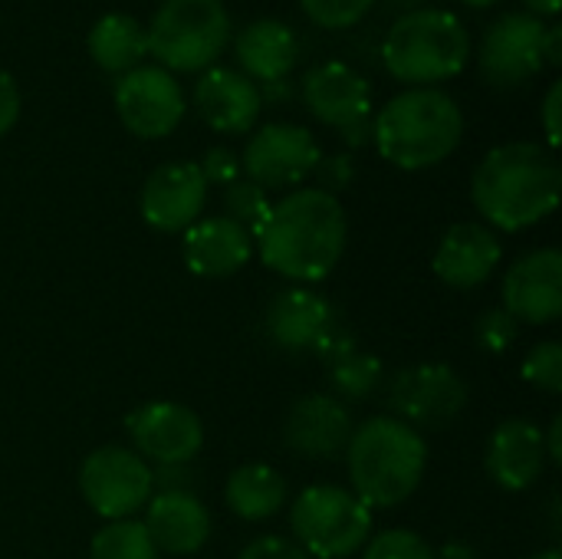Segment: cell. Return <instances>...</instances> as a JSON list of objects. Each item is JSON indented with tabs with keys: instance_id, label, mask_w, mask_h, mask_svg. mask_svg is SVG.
Returning <instances> with one entry per match:
<instances>
[{
	"instance_id": "obj_1",
	"label": "cell",
	"mask_w": 562,
	"mask_h": 559,
	"mask_svg": "<svg viewBox=\"0 0 562 559\" xmlns=\"http://www.w3.org/2000/svg\"><path fill=\"white\" fill-rule=\"evenodd\" d=\"M346 211L336 194L300 188L270 204L254 244L273 273L296 283H316L336 270L346 250Z\"/></svg>"
},
{
	"instance_id": "obj_2",
	"label": "cell",
	"mask_w": 562,
	"mask_h": 559,
	"mask_svg": "<svg viewBox=\"0 0 562 559\" xmlns=\"http://www.w3.org/2000/svg\"><path fill=\"white\" fill-rule=\"evenodd\" d=\"M562 168L553 148L537 142H507L484 155L471 178L474 208L491 227L527 231L557 211Z\"/></svg>"
},
{
	"instance_id": "obj_3",
	"label": "cell",
	"mask_w": 562,
	"mask_h": 559,
	"mask_svg": "<svg viewBox=\"0 0 562 559\" xmlns=\"http://www.w3.org/2000/svg\"><path fill=\"white\" fill-rule=\"evenodd\" d=\"M346 465L352 494L369 511H389L418 491L428 465V445L412 425L375 415L356 425L346 448Z\"/></svg>"
},
{
	"instance_id": "obj_4",
	"label": "cell",
	"mask_w": 562,
	"mask_h": 559,
	"mask_svg": "<svg viewBox=\"0 0 562 559\" xmlns=\"http://www.w3.org/2000/svg\"><path fill=\"white\" fill-rule=\"evenodd\" d=\"M461 135L464 115L441 89L398 92L372 119V142L379 155L402 171L441 165L461 145Z\"/></svg>"
},
{
	"instance_id": "obj_5",
	"label": "cell",
	"mask_w": 562,
	"mask_h": 559,
	"mask_svg": "<svg viewBox=\"0 0 562 559\" xmlns=\"http://www.w3.org/2000/svg\"><path fill=\"white\" fill-rule=\"evenodd\" d=\"M471 56L468 26L451 10H408L382 40V66L408 86L431 89L464 69Z\"/></svg>"
},
{
	"instance_id": "obj_6",
	"label": "cell",
	"mask_w": 562,
	"mask_h": 559,
	"mask_svg": "<svg viewBox=\"0 0 562 559\" xmlns=\"http://www.w3.org/2000/svg\"><path fill=\"white\" fill-rule=\"evenodd\" d=\"M231 43V16L221 0H161L155 10L145 46L168 72L211 69Z\"/></svg>"
},
{
	"instance_id": "obj_7",
	"label": "cell",
	"mask_w": 562,
	"mask_h": 559,
	"mask_svg": "<svg viewBox=\"0 0 562 559\" xmlns=\"http://www.w3.org/2000/svg\"><path fill=\"white\" fill-rule=\"evenodd\" d=\"M296 544L319 559H346L372 537V511L346 488H306L290 514Z\"/></svg>"
},
{
	"instance_id": "obj_8",
	"label": "cell",
	"mask_w": 562,
	"mask_h": 559,
	"mask_svg": "<svg viewBox=\"0 0 562 559\" xmlns=\"http://www.w3.org/2000/svg\"><path fill=\"white\" fill-rule=\"evenodd\" d=\"M86 504L105 521H128L151 501V468L128 448H99L79 468Z\"/></svg>"
},
{
	"instance_id": "obj_9",
	"label": "cell",
	"mask_w": 562,
	"mask_h": 559,
	"mask_svg": "<svg viewBox=\"0 0 562 559\" xmlns=\"http://www.w3.org/2000/svg\"><path fill=\"white\" fill-rule=\"evenodd\" d=\"M389 405L398 422L418 428H448L468 405V382L445 362H422L395 372Z\"/></svg>"
},
{
	"instance_id": "obj_10",
	"label": "cell",
	"mask_w": 562,
	"mask_h": 559,
	"mask_svg": "<svg viewBox=\"0 0 562 559\" xmlns=\"http://www.w3.org/2000/svg\"><path fill=\"white\" fill-rule=\"evenodd\" d=\"M319 158L323 152L310 128L290 122H270L250 135L240 158V171H247V181L260 185L263 191L270 188L277 191L306 181L316 171Z\"/></svg>"
},
{
	"instance_id": "obj_11",
	"label": "cell",
	"mask_w": 562,
	"mask_h": 559,
	"mask_svg": "<svg viewBox=\"0 0 562 559\" xmlns=\"http://www.w3.org/2000/svg\"><path fill=\"white\" fill-rule=\"evenodd\" d=\"M115 112L138 138H165L184 119V92L161 66H135L115 82Z\"/></svg>"
},
{
	"instance_id": "obj_12",
	"label": "cell",
	"mask_w": 562,
	"mask_h": 559,
	"mask_svg": "<svg viewBox=\"0 0 562 559\" xmlns=\"http://www.w3.org/2000/svg\"><path fill=\"white\" fill-rule=\"evenodd\" d=\"M125 432L132 438V451L142 461H155L158 468L188 465L204 445L201 418L178 402H148L128 412Z\"/></svg>"
},
{
	"instance_id": "obj_13",
	"label": "cell",
	"mask_w": 562,
	"mask_h": 559,
	"mask_svg": "<svg viewBox=\"0 0 562 559\" xmlns=\"http://www.w3.org/2000/svg\"><path fill=\"white\" fill-rule=\"evenodd\" d=\"M543 20L533 13H504L497 16L481 43V76L497 89L524 86L543 69Z\"/></svg>"
},
{
	"instance_id": "obj_14",
	"label": "cell",
	"mask_w": 562,
	"mask_h": 559,
	"mask_svg": "<svg viewBox=\"0 0 562 559\" xmlns=\"http://www.w3.org/2000/svg\"><path fill=\"white\" fill-rule=\"evenodd\" d=\"M207 204V181L194 161H168L158 165L138 194V208L148 227L161 234L188 231L194 221H201V211Z\"/></svg>"
},
{
	"instance_id": "obj_15",
	"label": "cell",
	"mask_w": 562,
	"mask_h": 559,
	"mask_svg": "<svg viewBox=\"0 0 562 559\" xmlns=\"http://www.w3.org/2000/svg\"><path fill=\"white\" fill-rule=\"evenodd\" d=\"M267 333L283 353H319L342 336L336 329V310L310 287H290L267 306Z\"/></svg>"
},
{
	"instance_id": "obj_16",
	"label": "cell",
	"mask_w": 562,
	"mask_h": 559,
	"mask_svg": "<svg viewBox=\"0 0 562 559\" xmlns=\"http://www.w3.org/2000/svg\"><path fill=\"white\" fill-rule=\"evenodd\" d=\"M517 323L547 326L562 313V254L557 247L520 257L504 277V306Z\"/></svg>"
},
{
	"instance_id": "obj_17",
	"label": "cell",
	"mask_w": 562,
	"mask_h": 559,
	"mask_svg": "<svg viewBox=\"0 0 562 559\" xmlns=\"http://www.w3.org/2000/svg\"><path fill=\"white\" fill-rule=\"evenodd\" d=\"M300 92H303L306 109L323 125H333L339 132L356 122L372 119V86L349 63L329 59V63L313 66L303 76Z\"/></svg>"
},
{
	"instance_id": "obj_18",
	"label": "cell",
	"mask_w": 562,
	"mask_h": 559,
	"mask_svg": "<svg viewBox=\"0 0 562 559\" xmlns=\"http://www.w3.org/2000/svg\"><path fill=\"white\" fill-rule=\"evenodd\" d=\"M356 425L349 409L333 395H306L300 399L283 425L286 445L303 458L336 461L346 455Z\"/></svg>"
},
{
	"instance_id": "obj_19",
	"label": "cell",
	"mask_w": 562,
	"mask_h": 559,
	"mask_svg": "<svg viewBox=\"0 0 562 559\" xmlns=\"http://www.w3.org/2000/svg\"><path fill=\"white\" fill-rule=\"evenodd\" d=\"M260 89L237 69L211 66L201 72L194 86V109L198 115L221 135H244L254 128L260 115Z\"/></svg>"
},
{
	"instance_id": "obj_20",
	"label": "cell",
	"mask_w": 562,
	"mask_h": 559,
	"mask_svg": "<svg viewBox=\"0 0 562 559\" xmlns=\"http://www.w3.org/2000/svg\"><path fill=\"white\" fill-rule=\"evenodd\" d=\"M501 257H504V247L497 234L477 221H464V224L448 227V234L441 237L435 250L431 267L448 287L474 290L497 270Z\"/></svg>"
},
{
	"instance_id": "obj_21",
	"label": "cell",
	"mask_w": 562,
	"mask_h": 559,
	"mask_svg": "<svg viewBox=\"0 0 562 559\" xmlns=\"http://www.w3.org/2000/svg\"><path fill=\"white\" fill-rule=\"evenodd\" d=\"M145 530L158 554L191 557L211 537V514L194 494L158 491L145 504Z\"/></svg>"
},
{
	"instance_id": "obj_22",
	"label": "cell",
	"mask_w": 562,
	"mask_h": 559,
	"mask_svg": "<svg viewBox=\"0 0 562 559\" xmlns=\"http://www.w3.org/2000/svg\"><path fill=\"white\" fill-rule=\"evenodd\" d=\"M181 250L194 277L221 280L247 267L254 254V237L231 217H201L184 231Z\"/></svg>"
},
{
	"instance_id": "obj_23",
	"label": "cell",
	"mask_w": 562,
	"mask_h": 559,
	"mask_svg": "<svg viewBox=\"0 0 562 559\" xmlns=\"http://www.w3.org/2000/svg\"><path fill=\"white\" fill-rule=\"evenodd\" d=\"M547 441L543 432L527 418L504 422L487 445V474L504 491H527L547 471Z\"/></svg>"
},
{
	"instance_id": "obj_24",
	"label": "cell",
	"mask_w": 562,
	"mask_h": 559,
	"mask_svg": "<svg viewBox=\"0 0 562 559\" xmlns=\"http://www.w3.org/2000/svg\"><path fill=\"white\" fill-rule=\"evenodd\" d=\"M234 56L250 82H273L286 79L290 69L300 59V40L296 33L280 20H254L234 36Z\"/></svg>"
},
{
	"instance_id": "obj_25",
	"label": "cell",
	"mask_w": 562,
	"mask_h": 559,
	"mask_svg": "<svg viewBox=\"0 0 562 559\" xmlns=\"http://www.w3.org/2000/svg\"><path fill=\"white\" fill-rule=\"evenodd\" d=\"M86 46H89V56L95 59V66L105 72H115V76H125L128 69H135L142 63V56L148 53L145 26L128 13L99 16L86 36Z\"/></svg>"
},
{
	"instance_id": "obj_26",
	"label": "cell",
	"mask_w": 562,
	"mask_h": 559,
	"mask_svg": "<svg viewBox=\"0 0 562 559\" xmlns=\"http://www.w3.org/2000/svg\"><path fill=\"white\" fill-rule=\"evenodd\" d=\"M224 497L240 521H267L286 504V481L267 465H244L227 478Z\"/></svg>"
},
{
	"instance_id": "obj_27",
	"label": "cell",
	"mask_w": 562,
	"mask_h": 559,
	"mask_svg": "<svg viewBox=\"0 0 562 559\" xmlns=\"http://www.w3.org/2000/svg\"><path fill=\"white\" fill-rule=\"evenodd\" d=\"M326 362H329V385L336 395L349 399V402H366L379 382H382V362L362 349H356L352 339L339 336L329 353H326Z\"/></svg>"
},
{
	"instance_id": "obj_28",
	"label": "cell",
	"mask_w": 562,
	"mask_h": 559,
	"mask_svg": "<svg viewBox=\"0 0 562 559\" xmlns=\"http://www.w3.org/2000/svg\"><path fill=\"white\" fill-rule=\"evenodd\" d=\"M89 559H158V550L138 521H109L89 547Z\"/></svg>"
},
{
	"instance_id": "obj_29",
	"label": "cell",
	"mask_w": 562,
	"mask_h": 559,
	"mask_svg": "<svg viewBox=\"0 0 562 559\" xmlns=\"http://www.w3.org/2000/svg\"><path fill=\"white\" fill-rule=\"evenodd\" d=\"M224 217H231L234 224H240L250 237L260 231L263 217L270 214V198L260 185L247 181V178H237L234 185L224 188Z\"/></svg>"
},
{
	"instance_id": "obj_30",
	"label": "cell",
	"mask_w": 562,
	"mask_h": 559,
	"mask_svg": "<svg viewBox=\"0 0 562 559\" xmlns=\"http://www.w3.org/2000/svg\"><path fill=\"white\" fill-rule=\"evenodd\" d=\"M524 379L543 392H560L562 389V346L560 343H540L533 346L527 356H524V366H520Z\"/></svg>"
},
{
	"instance_id": "obj_31",
	"label": "cell",
	"mask_w": 562,
	"mask_h": 559,
	"mask_svg": "<svg viewBox=\"0 0 562 559\" xmlns=\"http://www.w3.org/2000/svg\"><path fill=\"white\" fill-rule=\"evenodd\" d=\"M375 0H300L303 13L316 23V26H326V30H346V26H356L369 10H372Z\"/></svg>"
},
{
	"instance_id": "obj_32",
	"label": "cell",
	"mask_w": 562,
	"mask_h": 559,
	"mask_svg": "<svg viewBox=\"0 0 562 559\" xmlns=\"http://www.w3.org/2000/svg\"><path fill=\"white\" fill-rule=\"evenodd\" d=\"M362 559H435V550L415 530H385L366 544Z\"/></svg>"
},
{
	"instance_id": "obj_33",
	"label": "cell",
	"mask_w": 562,
	"mask_h": 559,
	"mask_svg": "<svg viewBox=\"0 0 562 559\" xmlns=\"http://www.w3.org/2000/svg\"><path fill=\"white\" fill-rule=\"evenodd\" d=\"M517 333H520V323H517L507 310H487V313H481V320H477V343H481V349H487V353H504V349H510V343L517 339Z\"/></svg>"
},
{
	"instance_id": "obj_34",
	"label": "cell",
	"mask_w": 562,
	"mask_h": 559,
	"mask_svg": "<svg viewBox=\"0 0 562 559\" xmlns=\"http://www.w3.org/2000/svg\"><path fill=\"white\" fill-rule=\"evenodd\" d=\"M313 175L319 178V191L336 194V191H342V188L352 185V178H356V161H352V155H346V152L326 155V158H319V165H316Z\"/></svg>"
},
{
	"instance_id": "obj_35",
	"label": "cell",
	"mask_w": 562,
	"mask_h": 559,
	"mask_svg": "<svg viewBox=\"0 0 562 559\" xmlns=\"http://www.w3.org/2000/svg\"><path fill=\"white\" fill-rule=\"evenodd\" d=\"M198 168L207 185H221V188H227L240 178V158L231 148H211Z\"/></svg>"
},
{
	"instance_id": "obj_36",
	"label": "cell",
	"mask_w": 562,
	"mask_h": 559,
	"mask_svg": "<svg viewBox=\"0 0 562 559\" xmlns=\"http://www.w3.org/2000/svg\"><path fill=\"white\" fill-rule=\"evenodd\" d=\"M240 559H310V554L286 537H260L244 547Z\"/></svg>"
},
{
	"instance_id": "obj_37",
	"label": "cell",
	"mask_w": 562,
	"mask_h": 559,
	"mask_svg": "<svg viewBox=\"0 0 562 559\" xmlns=\"http://www.w3.org/2000/svg\"><path fill=\"white\" fill-rule=\"evenodd\" d=\"M16 119H20V89L13 76L0 69V135H7Z\"/></svg>"
},
{
	"instance_id": "obj_38",
	"label": "cell",
	"mask_w": 562,
	"mask_h": 559,
	"mask_svg": "<svg viewBox=\"0 0 562 559\" xmlns=\"http://www.w3.org/2000/svg\"><path fill=\"white\" fill-rule=\"evenodd\" d=\"M560 102H562V82L557 79L543 99V128H547V148H557L560 145Z\"/></svg>"
},
{
	"instance_id": "obj_39",
	"label": "cell",
	"mask_w": 562,
	"mask_h": 559,
	"mask_svg": "<svg viewBox=\"0 0 562 559\" xmlns=\"http://www.w3.org/2000/svg\"><path fill=\"white\" fill-rule=\"evenodd\" d=\"M151 484H155L158 491H184V494H191V491H188L191 471H188V465H168V468L151 471Z\"/></svg>"
},
{
	"instance_id": "obj_40",
	"label": "cell",
	"mask_w": 562,
	"mask_h": 559,
	"mask_svg": "<svg viewBox=\"0 0 562 559\" xmlns=\"http://www.w3.org/2000/svg\"><path fill=\"white\" fill-rule=\"evenodd\" d=\"M540 53H543V63H550V66H560L562 63V26L560 23H550V26H543Z\"/></svg>"
},
{
	"instance_id": "obj_41",
	"label": "cell",
	"mask_w": 562,
	"mask_h": 559,
	"mask_svg": "<svg viewBox=\"0 0 562 559\" xmlns=\"http://www.w3.org/2000/svg\"><path fill=\"white\" fill-rule=\"evenodd\" d=\"M339 135H342V142H346L349 148H362L366 142H372V119H366V122H356V125L342 128Z\"/></svg>"
},
{
	"instance_id": "obj_42",
	"label": "cell",
	"mask_w": 562,
	"mask_h": 559,
	"mask_svg": "<svg viewBox=\"0 0 562 559\" xmlns=\"http://www.w3.org/2000/svg\"><path fill=\"white\" fill-rule=\"evenodd\" d=\"M257 89H260V99H267V102H286L293 96L290 79H273V82H263Z\"/></svg>"
},
{
	"instance_id": "obj_43",
	"label": "cell",
	"mask_w": 562,
	"mask_h": 559,
	"mask_svg": "<svg viewBox=\"0 0 562 559\" xmlns=\"http://www.w3.org/2000/svg\"><path fill=\"white\" fill-rule=\"evenodd\" d=\"M435 559H477V554L468 544H448V547L435 550Z\"/></svg>"
},
{
	"instance_id": "obj_44",
	"label": "cell",
	"mask_w": 562,
	"mask_h": 559,
	"mask_svg": "<svg viewBox=\"0 0 562 559\" xmlns=\"http://www.w3.org/2000/svg\"><path fill=\"white\" fill-rule=\"evenodd\" d=\"M530 7L533 16H557L562 7V0H524Z\"/></svg>"
},
{
	"instance_id": "obj_45",
	"label": "cell",
	"mask_w": 562,
	"mask_h": 559,
	"mask_svg": "<svg viewBox=\"0 0 562 559\" xmlns=\"http://www.w3.org/2000/svg\"><path fill=\"white\" fill-rule=\"evenodd\" d=\"M461 3H468V7H477V10H481V7H491V3H497V0H461Z\"/></svg>"
},
{
	"instance_id": "obj_46",
	"label": "cell",
	"mask_w": 562,
	"mask_h": 559,
	"mask_svg": "<svg viewBox=\"0 0 562 559\" xmlns=\"http://www.w3.org/2000/svg\"><path fill=\"white\" fill-rule=\"evenodd\" d=\"M530 559H562V557H560V550H547V554H537V557H530Z\"/></svg>"
}]
</instances>
